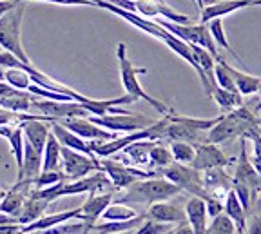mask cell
<instances>
[{
    "instance_id": "cell-48",
    "label": "cell",
    "mask_w": 261,
    "mask_h": 234,
    "mask_svg": "<svg viewBox=\"0 0 261 234\" xmlns=\"http://www.w3.org/2000/svg\"><path fill=\"white\" fill-rule=\"evenodd\" d=\"M172 230V229H171ZM171 230H167V232H165V234H171Z\"/></svg>"
},
{
    "instance_id": "cell-24",
    "label": "cell",
    "mask_w": 261,
    "mask_h": 234,
    "mask_svg": "<svg viewBox=\"0 0 261 234\" xmlns=\"http://www.w3.org/2000/svg\"><path fill=\"white\" fill-rule=\"evenodd\" d=\"M223 214H227V218L234 223V229L238 234L245 232V225H247V211L243 209L241 201L238 200L236 193L232 189L228 191L227 196L223 200Z\"/></svg>"
},
{
    "instance_id": "cell-20",
    "label": "cell",
    "mask_w": 261,
    "mask_h": 234,
    "mask_svg": "<svg viewBox=\"0 0 261 234\" xmlns=\"http://www.w3.org/2000/svg\"><path fill=\"white\" fill-rule=\"evenodd\" d=\"M49 205H51V201L45 200V198L37 196V194H33V191H31V194L25 198L24 205L20 207L18 214L15 216V222L18 223V225H28V223L35 222L37 218H40L42 214L47 211Z\"/></svg>"
},
{
    "instance_id": "cell-45",
    "label": "cell",
    "mask_w": 261,
    "mask_h": 234,
    "mask_svg": "<svg viewBox=\"0 0 261 234\" xmlns=\"http://www.w3.org/2000/svg\"><path fill=\"white\" fill-rule=\"evenodd\" d=\"M6 196V189H0V201H2V198Z\"/></svg>"
},
{
    "instance_id": "cell-15",
    "label": "cell",
    "mask_w": 261,
    "mask_h": 234,
    "mask_svg": "<svg viewBox=\"0 0 261 234\" xmlns=\"http://www.w3.org/2000/svg\"><path fill=\"white\" fill-rule=\"evenodd\" d=\"M145 218L154 220V222H160V223H169V225H178V223H181V222H187L185 211L176 205V203H171L169 200L151 203L145 213Z\"/></svg>"
},
{
    "instance_id": "cell-29",
    "label": "cell",
    "mask_w": 261,
    "mask_h": 234,
    "mask_svg": "<svg viewBox=\"0 0 261 234\" xmlns=\"http://www.w3.org/2000/svg\"><path fill=\"white\" fill-rule=\"evenodd\" d=\"M138 213H136L133 207H129L127 203H120V201H111L107 209L102 213V216L106 222H125V220H130V218H136Z\"/></svg>"
},
{
    "instance_id": "cell-47",
    "label": "cell",
    "mask_w": 261,
    "mask_h": 234,
    "mask_svg": "<svg viewBox=\"0 0 261 234\" xmlns=\"http://www.w3.org/2000/svg\"><path fill=\"white\" fill-rule=\"evenodd\" d=\"M257 93H259V95H261V86H259V91H257Z\"/></svg>"
},
{
    "instance_id": "cell-5",
    "label": "cell",
    "mask_w": 261,
    "mask_h": 234,
    "mask_svg": "<svg viewBox=\"0 0 261 234\" xmlns=\"http://www.w3.org/2000/svg\"><path fill=\"white\" fill-rule=\"evenodd\" d=\"M158 173H160V176L167 178L169 181L176 184L181 191L191 193L192 196H198V198H201V200H207V198L211 196L203 185L201 171H196L192 165L172 162L167 167L158 169Z\"/></svg>"
},
{
    "instance_id": "cell-11",
    "label": "cell",
    "mask_w": 261,
    "mask_h": 234,
    "mask_svg": "<svg viewBox=\"0 0 261 234\" xmlns=\"http://www.w3.org/2000/svg\"><path fill=\"white\" fill-rule=\"evenodd\" d=\"M58 123H62L65 129H69L74 135H78L84 140H89V142H107V140L116 138V133L100 127V125L93 123L89 118H86V116L64 118V120H58Z\"/></svg>"
},
{
    "instance_id": "cell-6",
    "label": "cell",
    "mask_w": 261,
    "mask_h": 234,
    "mask_svg": "<svg viewBox=\"0 0 261 234\" xmlns=\"http://www.w3.org/2000/svg\"><path fill=\"white\" fill-rule=\"evenodd\" d=\"M100 169L107 174V178L113 184L114 191H122L127 189L129 185H133L138 180H145V178H152V176H160L158 171H143L140 167L135 165H125L120 160H109V158H103L100 162Z\"/></svg>"
},
{
    "instance_id": "cell-10",
    "label": "cell",
    "mask_w": 261,
    "mask_h": 234,
    "mask_svg": "<svg viewBox=\"0 0 261 234\" xmlns=\"http://www.w3.org/2000/svg\"><path fill=\"white\" fill-rule=\"evenodd\" d=\"M194 160L191 162V165L196 171H208V169H216V167H227V165L234 164L232 158H227L225 152L218 147L216 144H211V142H203V144L194 145Z\"/></svg>"
},
{
    "instance_id": "cell-37",
    "label": "cell",
    "mask_w": 261,
    "mask_h": 234,
    "mask_svg": "<svg viewBox=\"0 0 261 234\" xmlns=\"http://www.w3.org/2000/svg\"><path fill=\"white\" fill-rule=\"evenodd\" d=\"M203 201H205V209H207L208 218H214V216H218V214L223 213V201L218 200V198L208 196L207 200H203Z\"/></svg>"
},
{
    "instance_id": "cell-4",
    "label": "cell",
    "mask_w": 261,
    "mask_h": 234,
    "mask_svg": "<svg viewBox=\"0 0 261 234\" xmlns=\"http://www.w3.org/2000/svg\"><path fill=\"white\" fill-rule=\"evenodd\" d=\"M24 11H25V4L20 0L13 9H9L4 15H0V45L4 47V51L13 53L18 60L24 62V64H31V60H29V57L24 51V45H22V38H20Z\"/></svg>"
},
{
    "instance_id": "cell-33",
    "label": "cell",
    "mask_w": 261,
    "mask_h": 234,
    "mask_svg": "<svg viewBox=\"0 0 261 234\" xmlns=\"http://www.w3.org/2000/svg\"><path fill=\"white\" fill-rule=\"evenodd\" d=\"M172 154V160L178 162V164H187L191 165V162L194 160V152L196 147L189 142H171V147H169Z\"/></svg>"
},
{
    "instance_id": "cell-30",
    "label": "cell",
    "mask_w": 261,
    "mask_h": 234,
    "mask_svg": "<svg viewBox=\"0 0 261 234\" xmlns=\"http://www.w3.org/2000/svg\"><path fill=\"white\" fill-rule=\"evenodd\" d=\"M8 142H9V147H11L13 154H15V160H16V180H20V174H22V162H24V133H22L20 123L15 125L11 131V135L8 136Z\"/></svg>"
},
{
    "instance_id": "cell-7",
    "label": "cell",
    "mask_w": 261,
    "mask_h": 234,
    "mask_svg": "<svg viewBox=\"0 0 261 234\" xmlns=\"http://www.w3.org/2000/svg\"><path fill=\"white\" fill-rule=\"evenodd\" d=\"M60 167L65 174V180L74 181L80 178L87 176L93 171H102L100 169V162L96 160V156H87L84 152H78L74 149L62 147L60 149Z\"/></svg>"
},
{
    "instance_id": "cell-42",
    "label": "cell",
    "mask_w": 261,
    "mask_h": 234,
    "mask_svg": "<svg viewBox=\"0 0 261 234\" xmlns=\"http://www.w3.org/2000/svg\"><path fill=\"white\" fill-rule=\"evenodd\" d=\"M256 207H257V209L261 211V193H259V194H257V196H256Z\"/></svg>"
},
{
    "instance_id": "cell-26",
    "label": "cell",
    "mask_w": 261,
    "mask_h": 234,
    "mask_svg": "<svg viewBox=\"0 0 261 234\" xmlns=\"http://www.w3.org/2000/svg\"><path fill=\"white\" fill-rule=\"evenodd\" d=\"M42 171V152H38L29 142L24 138V162H22V174L20 180L33 181ZM18 181V180H16Z\"/></svg>"
},
{
    "instance_id": "cell-44",
    "label": "cell",
    "mask_w": 261,
    "mask_h": 234,
    "mask_svg": "<svg viewBox=\"0 0 261 234\" xmlns=\"http://www.w3.org/2000/svg\"><path fill=\"white\" fill-rule=\"evenodd\" d=\"M2 80H4V67L0 66V82H2Z\"/></svg>"
},
{
    "instance_id": "cell-16",
    "label": "cell",
    "mask_w": 261,
    "mask_h": 234,
    "mask_svg": "<svg viewBox=\"0 0 261 234\" xmlns=\"http://www.w3.org/2000/svg\"><path fill=\"white\" fill-rule=\"evenodd\" d=\"M232 181H240V184L247 185V187L250 189V193H252L254 200H256V196L261 193V180L249 162L247 147H245V138L241 140V154H240V160H238V164H236V173H234Z\"/></svg>"
},
{
    "instance_id": "cell-2",
    "label": "cell",
    "mask_w": 261,
    "mask_h": 234,
    "mask_svg": "<svg viewBox=\"0 0 261 234\" xmlns=\"http://www.w3.org/2000/svg\"><path fill=\"white\" fill-rule=\"evenodd\" d=\"M181 193L178 185L169 181L163 176H152L145 180H138L127 187V193L122 194L116 201L120 203H156V201H165L178 196Z\"/></svg>"
},
{
    "instance_id": "cell-25",
    "label": "cell",
    "mask_w": 261,
    "mask_h": 234,
    "mask_svg": "<svg viewBox=\"0 0 261 234\" xmlns=\"http://www.w3.org/2000/svg\"><path fill=\"white\" fill-rule=\"evenodd\" d=\"M223 66L227 67V71L230 73L234 84H236L238 93H240L241 96L256 95L257 91H259V86H261V78L259 76H254V74L243 73V71H240V69H234V67L228 66L225 60H223Z\"/></svg>"
},
{
    "instance_id": "cell-41",
    "label": "cell",
    "mask_w": 261,
    "mask_h": 234,
    "mask_svg": "<svg viewBox=\"0 0 261 234\" xmlns=\"http://www.w3.org/2000/svg\"><path fill=\"white\" fill-rule=\"evenodd\" d=\"M249 162H250V165L254 167V171H256V174L259 176V180H261V156H256V154H254Z\"/></svg>"
},
{
    "instance_id": "cell-1",
    "label": "cell",
    "mask_w": 261,
    "mask_h": 234,
    "mask_svg": "<svg viewBox=\"0 0 261 234\" xmlns=\"http://www.w3.org/2000/svg\"><path fill=\"white\" fill-rule=\"evenodd\" d=\"M254 131H261V118H256L252 111L240 106L221 115V118L207 131V142L218 145L232 138H247Z\"/></svg>"
},
{
    "instance_id": "cell-12",
    "label": "cell",
    "mask_w": 261,
    "mask_h": 234,
    "mask_svg": "<svg viewBox=\"0 0 261 234\" xmlns=\"http://www.w3.org/2000/svg\"><path fill=\"white\" fill-rule=\"evenodd\" d=\"M18 123H20L25 142H29L38 152L44 151V145H45V142H47L49 133H51V125H49L51 122H49L47 116L33 115L31 118L22 120V122H18Z\"/></svg>"
},
{
    "instance_id": "cell-18",
    "label": "cell",
    "mask_w": 261,
    "mask_h": 234,
    "mask_svg": "<svg viewBox=\"0 0 261 234\" xmlns=\"http://www.w3.org/2000/svg\"><path fill=\"white\" fill-rule=\"evenodd\" d=\"M160 142V140H136L133 144H129L125 149H122L120 152H123V156H120L118 160L125 165H135V167H147L149 165V151L151 147Z\"/></svg>"
},
{
    "instance_id": "cell-8",
    "label": "cell",
    "mask_w": 261,
    "mask_h": 234,
    "mask_svg": "<svg viewBox=\"0 0 261 234\" xmlns=\"http://www.w3.org/2000/svg\"><path fill=\"white\" fill-rule=\"evenodd\" d=\"M93 123L113 133H135L140 129L149 127L152 120H149L143 115L135 113H122V115H103V116H87Z\"/></svg>"
},
{
    "instance_id": "cell-22",
    "label": "cell",
    "mask_w": 261,
    "mask_h": 234,
    "mask_svg": "<svg viewBox=\"0 0 261 234\" xmlns=\"http://www.w3.org/2000/svg\"><path fill=\"white\" fill-rule=\"evenodd\" d=\"M185 216L187 223L191 225L194 234H205L207 230V209H205V201L198 196H192L185 205Z\"/></svg>"
},
{
    "instance_id": "cell-36",
    "label": "cell",
    "mask_w": 261,
    "mask_h": 234,
    "mask_svg": "<svg viewBox=\"0 0 261 234\" xmlns=\"http://www.w3.org/2000/svg\"><path fill=\"white\" fill-rule=\"evenodd\" d=\"M205 234H236V229H234V223L227 218V214L221 213L212 218V223L207 225Z\"/></svg>"
},
{
    "instance_id": "cell-19",
    "label": "cell",
    "mask_w": 261,
    "mask_h": 234,
    "mask_svg": "<svg viewBox=\"0 0 261 234\" xmlns=\"http://www.w3.org/2000/svg\"><path fill=\"white\" fill-rule=\"evenodd\" d=\"M111 201H113V193H98L89 194L84 205L80 207V216L78 220L86 223H96V220L102 216V213L107 209Z\"/></svg>"
},
{
    "instance_id": "cell-43",
    "label": "cell",
    "mask_w": 261,
    "mask_h": 234,
    "mask_svg": "<svg viewBox=\"0 0 261 234\" xmlns=\"http://www.w3.org/2000/svg\"><path fill=\"white\" fill-rule=\"evenodd\" d=\"M196 4H198V8H203V6H205V0H196Z\"/></svg>"
},
{
    "instance_id": "cell-3",
    "label": "cell",
    "mask_w": 261,
    "mask_h": 234,
    "mask_svg": "<svg viewBox=\"0 0 261 234\" xmlns=\"http://www.w3.org/2000/svg\"><path fill=\"white\" fill-rule=\"evenodd\" d=\"M116 57H118V66H120V78H122L123 89H125L127 95H130L135 100H145L149 106H152L160 115H167L171 111V107H167L163 102L156 100L154 96H151L147 91H143L142 84L138 80V74H145V67H136L133 62L127 57V47L123 42H120L118 47H116Z\"/></svg>"
},
{
    "instance_id": "cell-39",
    "label": "cell",
    "mask_w": 261,
    "mask_h": 234,
    "mask_svg": "<svg viewBox=\"0 0 261 234\" xmlns=\"http://www.w3.org/2000/svg\"><path fill=\"white\" fill-rule=\"evenodd\" d=\"M16 91H20V89H15V87L9 86L6 80H2L0 82V98H4V96H9V95H15Z\"/></svg>"
},
{
    "instance_id": "cell-28",
    "label": "cell",
    "mask_w": 261,
    "mask_h": 234,
    "mask_svg": "<svg viewBox=\"0 0 261 234\" xmlns=\"http://www.w3.org/2000/svg\"><path fill=\"white\" fill-rule=\"evenodd\" d=\"M211 98L216 100V103L223 109L225 113L232 111V109H236V107L243 106V96H241L240 93H232V91L221 89V87H218V86L212 87Z\"/></svg>"
},
{
    "instance_id": "cell-40",
    "label": "cell",
    "mask_w": 261,
    "mask_h": 234,
    "mask_svg": "<svg viewBox=\"0 0 261 234\" xmlns=\"http://www.w3.org/2000/svg\"><path fill=\"white\" fill-rule=\"evenodd\" d=\"M171 234H194V232H192L191 225H189L187 222H181V223H178L176 227H172Z\"/></svg>"
},
{
    "instance_id": "cell-35",
    "label": "cell",
    "mask_w": 261,
    "mask_h": 234,
    "mask_svg": "<svg viewBox=\"0 0 261 234\" xmlns=\"http://www.w3.org/2000/svg\"><path fill=\"white\" fill-rule=\"evenodd\" d=\"M58 181H67L62 169H57V171H40V174L35 176V180H33V189H44V187L55 185Z\"/></svg>"
},
{
    "instance_id": "cell-46",
    "label": "cell",
    "mask_w": 261,
    "mask_h": 234,
    "mask_svg": "<svg viewBox=\"0 0 261 234\" xmlns=\"http://www.w3.org/2000/svg\"><path fill=\"white\" fill-rule=\"evenodd\" d=\"M254 6H261V0H254Z\"/></svg>"
},
{
    "instance_id": "cell-21",
    "label": "cell",
    "mask_w": 261,
    "mask_h": 234,
    "mask_svg": "<svg viewBox=\"0 0 261 234\" xmlns=\"http://www.w3.org/2000/svg\"><path fill=\"white\" fill-rule=\"evenodd\" d=\"M80 216V207L78 209H71V211H64V213H55V214H42L40 218H37L35 222L28 223V225H20V234L22 232H29V230H44V229H51V227H57L60 223L69 222V220H78Z\"/></svg>"
},
{
    "instance_id": "cell-31",
    "label": "cell",
    "mask_w": 261,
    "mask_h": 234,
    "mask_svg": "<svg viewBox=\"0 0 261 234\" xmlns=\"http://www.w3.org/2000/svg\"><path fill=\"white\" fill-rule=\"evenodd\" d=\"M174 160H172L171 151H169V147H165L162 142H156L151 147V151H149V167H152L154 171L167 167Z\"/></svg>"
},
{
    "instance_id": "cell-9",
    "label": "cell",
    "mask_w": 261,
    "mask_h": 234,
    "mask_svg": "<svg viewBox=\"0 0 261 234\" xmlns=\"http://www.w3.org/2000/svg\"><path fill=\"white\" fill-rule=\"evenodd\" d=\"M33 109H37L40 115L47 116L49 122H58L64 118H74V116H89L84 106L74 100L71 102H58V100H33Z\"/></svg>"
},
{
    "instance_id": "cell-32",
    "label": "cell",
    "mask_w": 261,
    "mask_h": 234,
    "mask_svg": "<svg viewBox=\"0 0 261 234\" xmlns=\"http://www.w3.org/2000/svg\"><path fill=\"white\" fill-rule=\"evenodd\" d=\"M207 28H208V33H211L212 40H214V44L220 45V47H223V49H227L230 55H234V57L238 58V55L234 53V49L230 47V44H228L227 37H225V29H223V18H212V20L207 22ZM240 60V58H238ZM241 62V60H240Z\"/></svg>"
},
{
    "instance_id": "cell-14",
    "label": "cell",
    "mask_w": 261,
    "mask_h": 234,
    "mask_svg": "<svg viewBox=\"0 0 261 234\" xmlns=\"http://www.w3.org/2000/svg\"><path fill=\"white\" fill-rule=\"evenodd\" d=\"M254 0H211V4L203 6L200 9L201 24H207L212 18H223L234 11H240L245 8H252Z\"/></svg>"
},
{
    "instance_id": "cell-27",
    "label": "cell",
    "mask_w": 261,
    "mask_h": 234,
    "mask_svg": "<svg viewBox=\"0 0 261 234\" xmlns=\"http://www.w3.org/2000/svg\"><path fill=\"white\" fill-rule=\"evenodd\" d=\"M60 142L57 140V136L53 133H49L47 142L44 145V151H42V171H57L60 167Z\"/></svg>"
},
{
    "instance_id": "cell-17",
    "label": "cell",
    "mask_w": 261,
    "mask_h": 234,
    "mask_svg": "<svg viewBox=\"0 0 261 234\" xmlns=\"http://www.w3.org/2000/svg\"><path fill=\"white\" fill-rule=\"evenodd\" d=\"M201 176H203V185H205V189H207V193L221 201L225 200L228 191L232 189V178L225 173L223 167L203 171Z\"/></svg>"
},
{
    "instance_id": "cell-34",
    "label": "cell",
    "mask_w": 261,
    "mask_h": 234,
    "mask_svg": "<svg viewBox=\"0 0 261 234\" xmlns=\"http://www.w3.org/2000/svg\"><path fill=\"white\" fill-rule=\"evenodd\" d=\"M4 80L15 89L28 91V87L31 86V76H29L28 71L18 69V67H9L4 71Z\"/></svg>"
},
{
    "instance_id": "cell-23",
    "label": "cell",
    "mask_w": 261,
    "mask_h": 234,
    "mask_svg": "<svg viewBox=\"0 0 261 234\" xmlns=\"http://www.w3.org/2000/svg\"><path fill=\"white\" fill-rule=\"evenodd\" d=\"M49 125H51V133L57 136V140L60 142L62 147H69V149H74V151H78V152H84V154H87V156H94L86 140L80 138L78 135H74V133L69 131V129H65L62 123L51 122Z\"/></svg>"
},
{
    "instance_id": "cell-38",
    "label": "cell",
    "mask_w": 261,
    "mask_h": 234,
    "mask_svg": "<svg viewBox=\"0 0 261 234\" xmlns=\"http://www.w3.org/2000/svg\"><path fill=\"white\" fill-rule=\"evenodd\" d=\"M243 234H261V216L259 214H254V216L250 218L249 225H245Z\"/></svg>"
},
{
    "instance_id": "cell-13",
    "label": "cell",
    "mask_w": 261,
    "mask_h": 234,
    "mask_svg": "<svg viewBox=\"0 0 261 234\" xmlns=\"http://www.w3.org/2000/svg\"><path fill=\"white\" fill-rule=\"evenodd\" d=\"M31 191H33V181L18 180L11 189L6 191V196L0 201V213L15 218L18 214V211H20V207L24 205L25 198L31 194Z\"/></svg>"
}]
</instances>
